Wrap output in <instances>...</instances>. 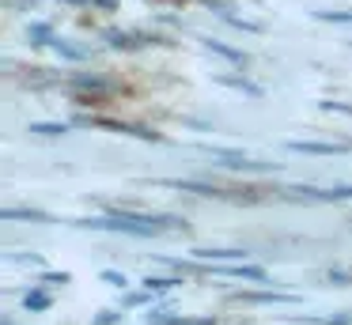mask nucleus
<instances>
[{"instance_id":"nucleus-19","label":"nucleus","mask_w":352,"mask_h":325,"mask_svg":"<svg viewBox=\"0 0 352 325\" xmlns=\"http://www.w3.org/2000/svg\"><path fill=\"white\" fill-rule=\"evenodd\" d=\"M322 23H352V12H318Z\"/></svg>"},{"instance_id":"nucleus-9","label":"nucleus","mask_w":352,"mask_h":325,"mask_svg":"<svg viewBox=\"0 0 352 325\" xmlns=\"http://www.w3.org/2000/svg\"><path fill=\"white\" fill-rule=\"evenodd\" d=\"M23 306L31 310V314H42V310H50V306H54V299H50L46 291H27Z\"/></svg>"},{"instance_id":"nucleus-16","label":"nucleus","mask_w":352,"mask_h":325,"mask_svg":"<svg viewBox=\"0 0 352 325\" xmlns=\"http://www.w3.org/2000/svg\"><path fill=\"white\" fill-rule=\"evenodd\" d=\"M27 34L34 38V45H46V42H54V30H50L46 23H34V27L27 30Z\"/></svg>"},{"instance_id":"nucleus-15","label":"nucleus","mask_w":352,"mask_h":325,"mask_svg":"<svg viewBox=\"0 0 352 325\" xmlns=\"http://www.w3.org/2000/svg\"><path fill=\"white\" fill-rule=\"evenodd\" d=\"M50 45H54V49L61 53L65 60H84V49H76V45H69V42H65V38H54V42H50Z\"/></svg>"},{"instance_id":"nucleus-23","label":"nucleus","mask_w":352,"mask_h":325,"mask_svg":"<svg viewBox=\"0 0 352 325\" xmlns=\"http://www.w3.org/2000/svg\"><path fill=\"white\" fill-rule=\"evenodd\" d=\"M329 280H333V284L341 287V284H349V272H329Z\"/></svg>"},{"instance_id":"nucleus-8","label":"nucleus","mask_w":352,"mask_h":325,"mask_svg":"<svg viewBox=\"0 0 352 325\" xmlns=\"http://www.w3.org/2000/svg\"><path fill=\"white\" fill-rule=\"evenodd\" d=\"M27 133L50 136V140H54V136H65V133H69V125H65V121H31V128H27Z\"/></svg>"},{"instance_id":"nucleus-11","label":"nucleus","mask_w":352,"mask_h":325,"mask_svg":"<svg viewBox=\"0 0 352 325\" xmlns=\"http://www.w3.org/2000/svg\"><path fill=\"white\" fill-rule=\"evenodd\" d=\"M178 284H182L178 276H148V280H144V287H148L152 295H160V291H170V287H178Z\"/></svg>"},{"instance_id":"nucleus-7","label":"nucleus","mask_w":352,"mask_h":325,"mask_svg":"<svg viewBox=\"0 0 352 325\" xmlns=\"http://www.w3.org/2000/svg\"><path fill=\"white\" fill-rule=\"evenodd\" d=\"M197 261H243L246 249H190Z\"/></svg>"},{"instance_id":"nucleus-14","label":"nucleus","mask_w":352,"mask_h":325,"mask_svg":"<svg viewBox=\"0 0 352 325\" xmlns=\"http://www.w3.org/2000/svg\"><path fill=\"white\" fill-rule=\"evenodd\" d=\"M220 83H228V87H239V91H246V95H254V98L261 95V87H258V83H250V80H239V76H220Z\"/></svg>"},{"instance_id":"nucleus-13","label":"nucleus","mask_w":352,"mask_h":325,"mask_svg":"<svg viewBox=\"0 0 352 325\" xmlns=\"http://www.w3.org/2000/svg\"><path fill=\"white\" fill-rule=\"evenodd\" d=\"M205 45H208V49H212V53H220V57H228V60H235V65H243V53H239V49H231V45H223V42H212V38H205Z\"/></svg>"},{"instance_id":"nucleus-22","label":"nucleus","mask_w":352,"mask_h":325,"mask_svg":"<svg viewBox=\"0 0 352 325\" xmlns=\"http://www.w3.org/2000/svg\"><path fill=\"white\" fill-rule=\"evenodd\" d=\"M322 110H341V113L352 117V106H344V102H322Z\"/></svg>"},{"instance_id":"nucleus-17","label":"nucleus","mask_w":352,"mask_h":325,"mask_svg":"<svg viewBox=\"0 0 352 325\" xmlns=\"http://www.w3.org/2000/svg\"><path fill=\"white\" fill-rule=\"evenodd\" d=\"M69 272H42V276H38V284H46V287H65V284H69Z\"/></svg>"},{"instance_id":"nucleus-21","label":"nucleus","mask_w":352,"mask_h":325,"mask_svg":"<svg viewBox=\"0 0 352 325\" xmlns=\"http://www.w3.org/2000/svg\"><path fill=\"white\" fill-rule=\"evenodd\" d=\"M118 317H122V314H118V310H107V314H99V322H95V325H114Z\"/></svg>"},{"instance_id":"nucleus-5","label":"nucleus","mask_w":352,"mask_h":325,"mask_svg":"<svg viewBox=\"0 0 352 325\" xmlns=\"http://www.w3.org/2000/svg\"><path fill=\"white\" fill-rule=\"evenodd\" d=\"M0 219H4V223H12V219H31V223H50V212H42V208H4V212H0Z\"/></svg>"},{"instance_id":"nucleus-4","label":"nucleus","mask_w":352,"mask_h":325,"mask_svg":"<svg viewBox=\"0 0 352 325\" xmlns=\"http://www.w3.org/2000/svg\"><path fill=\"white\" fill-rule=\"evenodd\" d=\"M107 42L114 45V49H137V45L155 42V38H148V34H129V30H110V34H107Z\"/></svg>"},{"instance_id":"nucleus-1","label":"nucleus","mask_w":352,"mask_h":325,"mask_svg":"<svg viewBox=\"0 0 352 325\" xmlns=\"http://www.w3.org/2000/svg\"><path fill=\"white\" fill-rule=\"evenodd\" d=\"M212 272H220V276H235V280H250V284H265L269 272L261 269V265H216L212 261Z\"/></svg>"},{"instance_id":"nucleus-25","label":"nucleus","mask_w":352,"mask_h":325,"mask_svg":"<svg viewBox=\"0 0 352 325\" xmlns=\"http://www.w3.org/2000/svg\"><path fill=\"white\" fill-rule=\"evenodd\" d=\"M4 325H12V322H4Z\"/></svg>"},{"instance_id":"nucleus-2","label":"nucleus","mask_w":352,"mask_h":325,"mask_svg":"<svg viewBox=\"0 0 352 325\" xmlns=\"http://www.w3.org/2000/svg\"><path fill=\"white\" fill-rule=\"evenodd\" d=\"M292 151H303V155H337V151H349L352 144H318V140H288Z\"/></svg>"},{"instance_id":"nucleus-6","label":"nucleus","mask_w":352,"mask_h":325,"mask_svg":"<svg viewBox=\"0 0 352 325\" xmlns=\"http://www.w3.org/2000/svg\"><path fill=\"white\" fill-rule=\"evenodd\" d=\"M72 87H76V91H91V95H110V91H114V83L99 80V76H76V80H72Z\"/></svg>"},{"instance_id":"nucleus-10","label":"nucleus","mask_w":352,"mask_h":325,"mask_svg":"<svg viewBox=\"0 0 352 325\" xmlns=\"http://www.w3.org/2000/svg\"><path fill=\"white\" fill-rule=\"evenodd\" d=\"M193 317H186V314H163V310H152L148 314V325H190Z\"/></svg>"},{"instance_id":"nucleus-3","label":"nucleus","mask_w":352,"mask_h":325,"mask_svg":"<svg viewBox=\"0 0 352 325\" xmlns=\"http://www.w3.org/2000/svg\"><path fill=\"white\" fill-rule=\"evenodd\" d=\"M239 299L243 302H280V306L299 302L296 295H288V291H239Z\"/></svg>"},{"instance_id":"nucleus-24","label":"nucleus","mask_w":352,"mask_h":325,"mask_svg":"<svg viewBox=\"0 0 352 325\" xmlns=\"http://www.w3.org/2000/svg\"><path fill=\"white\" fill-rule=\"evenodd\" d=\"M190 325H216L212 317H197V322H190Z\"/></svg>"},{"instance_id":"nucleus-12","label":"nucleus","mask_w":352,"mask_h":325,"mask_svg":"<svg viewBox=\"0 0 352 325\" xmlns=\"http://www.w3.org/2000/svg\"><path fill=\"white\" fill-rule=\"evenodd\" d=\"M296 322H307V325H352V310H341L337 317H296Z\"/></svg>"},{"instance_id":"nucleus-20","label":"nucleus","mask_w":352,"mask_h":325,"mask_svg":"<svg viewBox=\"0 0 352 325\" xmlns=\"http://www.w3.org/2000/svg\"><path fill=\"white\" fill-rule=\"evenodd\" d=\"M102 280H107L110 287H125V284H129V280H125V272H114V269L102 272Z\"/></svg>"},{"instance_id":"nucleus-18","label":"nucleus","mask_w":352,"mask_h":325,"mask_svg":"<svg viewBox=\"0 0 352 325\" xmlns=\"http://www.w3.org/2000/svg\"><path fill=\"white\" fill-rule=\"evenodd\" d=\"M322 201H352V186H337V189H329Z\"/></svg>"}]
</instances>
